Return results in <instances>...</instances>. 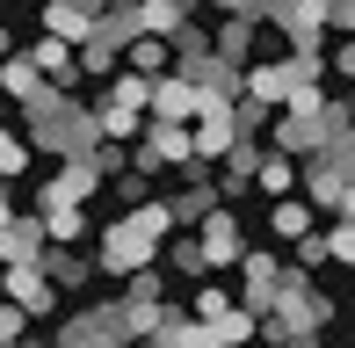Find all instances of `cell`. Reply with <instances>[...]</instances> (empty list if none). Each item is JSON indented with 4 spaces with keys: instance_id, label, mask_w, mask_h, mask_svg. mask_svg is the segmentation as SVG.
<instances>
[{
    "instance_id": "cell-11",
    "label": "cell",
    "mask_w": 355,
    "mask_h": 348,
    "mask_svg": "<svg viewBox=\"0 0 355 348\" xmlns=\"http://www.w3.org/2000/svg\"><path fill=\"white\" fill-rule=\"evenodd\" d=\"M44 87H51V80L29 66V51H0V94H8V102H37Z\"/></svg>"
},
{
    "instance_id": "cell-18",
    "label": "cell",
    "mask_w": 355,
    "mask_h": 348,
    "mask_svg": "<svg viewBox=\"0 0 355 348\" xmlns=\"http://www.w3.org/2000/svg\"><path fill=\"white\" fill-rule=\"evenodd\" d=\"M22 167H29V138H8V123H0V182H15Z\"/></svg>"
},
{
    "instance_id": "cell-16",
    "label": "cell",
    "mask_w": 355,
    "mask_h": 348,
    "mask_svg": "<svg viewBox=\"0 0 355 348\" xmlns=\"http://www.w3.org/2000/svg\"><path fill=\"white\" fill-rule=\"evenodd\" d=\"M44 29H51V37H66V44H80L94 29V15L80 8V0H44Z\"/></svg>"
},
{
    "instance_id": "cell-19",
    "label": "cell",
    "mask_w": 355,
    "mask_h": 348,
    "mask_svg": "<svg viewBox=\"0 0 355 348\" xmlns=\"http://www.w3.org/2000/svg\"><path fill=\"white\" fill-rule=\"evenodd\" d=\"M348 254H355V232H348V211H341V218H334V232H327V261L348 268Z\"/></svg>"
},
{
    "instance_id": "cell-4",
    "label": "cell",
    "mask_w": 355,
    "mask_h": 348,
    "mask_svg": "<svg viewBox=\"0 0 355 348\" xmlns=\"http://www.w3.org/2000/svg\"><path fill=\"white\" fill-rule=\"evenodd\" d=\"M196 80H189V73H153V80H145V116H159V123H189V116H196Z\"/></svg>"
},
{
    "instance_id": "cell-13",
    "label": "cell",
    "mask_w": 355,
    "mask_h": 348,
    "mask_svg": "<svg viewBox=\"0 0 355 348\" xmlns=\"http://www.w3.org/2000/svg\"><path fill=\"white\" fill-rule=\"evenodd\" d=\"M29 66H37L44 80H51V87H73V44H66V37H51V29H44V37L29 44Z\"/></svg>"
},
{
    "instance_id": "cell-12",
    "label": "cell",
    "mask_w": 355,
    "mask_h": 348,
    "mask_svg": "<svg viewBox=\"0 0 355 348\" xmlns=\"http://www.w3.org/2000/svg\"><path fill=\"white\" fill-rule=\"evenodd\" d=\"M189 15H196V0H131V22L153 29V37H174Z\"/></svg>"
},
{
    "instance_id": "cell-20",
    "label": "cell",
    "mask_w": 355,
    "mask_h": 348,
    "mask_svg": "<svg viewBox=\"0 0 355 348\" xmlns=\"http://www.w3.org/2000/svg\"><path fill=\"white\" fill-rule=\"evenodd\" d=\"M159 247H167V240H159ZM167 254H174V268H182V276H196V268H203V247H196V240H174Z\"/></svg>"
},
{
    "instance_id": "cell-25",
    "label": "cell",
    "mask_w": 355,
    "mask_h": 348,
    "mask_svg": "<svg viewBox=\"0 0 355 348\" xmlns=\"http://www.w3.org/2000/svg\"><path fill=\"white\" fill-rule=\"evenodd\" d=\"M196 8H203V0H196ZM211 8L218 15H254V0H211Z\"/></svg>"
},
{
    "instance_id": "cell-10",
    "label": "cell",
    "mask_w": 355,
    "mask_h": 348,
    "mask_svg": "<svg viewBox=\"0 0 355 348\" xmlns=\"http://www.w3.org/2000/svg\"><path fill=\"white\" fill-rule=\"evenodd\" d=\"M37 225H44L51 247H80L87 240V211H80V203H37Z\"/></svg>"
},
{
    "instance_id": "cell-21",
    "label": "cell",
    "mask_w": 355,
    "mask_h": 348,
    "mask_svg": "<svg viewBox=\"0 0 355 348\" xmlns=\"http://www.w3.org/2000/svg\"><path fill=\"white\" fill-rule=\"evenodd\" d=\"M304 8H312L327 29H348V0H304Z\"/></svg>"
},
{
    "instance_id": "cell-6",
    "label": "cell",
    "mask_w": 355,
    "mask_h": 348,
    "mask_svg": "<svg viewBox=\"0 0 355 348\" xmlns=\"http://www.w3.org/2000/svg\"><path fill=\"white\" fill-rule=\"evenodd\" d=\"M196 232H203V268H232L239 261V247H247V240H239V218L232 211H225V203H211V211H203L196 218Z\"/></svg>"
},
{
    "instance_id": "cell-1",
    "label": "cell",
    "mask_w": 355,
    "mask_h": 348,
    "mask_svg": "<svg viewBox=\"0 0 355 348\" xmlns=\"http://www.w3.org/2000/svg\"><path fill=\"white\" fill-rule=\"evenodd\" d=\"M174 232V211H167V196L159 203H131V211L109 225V240H102V254H94V276H131V268L145 261H159V240Z\"/></svg>"
},
{
    "instance_id": "cell-22",
    "label": "cell",
    "mask_w": 355,
    "mask_h": 348,
    "mask_svg": "<svg viewBox=\"0 0 355 348\" xmlns=\"http://www.w3.org/2000/svg\"><path fill=\"white\" fill-rule=\"evenodd\" d=\"M22 327H29V312H22V305H0V341H15Z\"/></svg>"
},
{
    "instance_id": "cell-8",
    "label": "cell",
    "mask_w": 355,
    "mask_h": 348,
    "mask_svg": "<svg viewBox=\"0 0 355 348\" xmlns=\"http://www.w3.org/2000/svg\"><path fill=\"white\" fill-rule=\"evenodd\" d=\"M116 58H123L131 73H145V80H153V73H167V66H174V44H167V37H153V29H131Z\"/></svg>"
},
{
    "instance_id": "cell-26",
    "label": "cell",
    "mask_w": 355,
    "mask_h": 348,
    "mask_svg": "<svg viewBox=\"0 0 355 348\" xmlns=\"http://www.w3.org/2000/svg\"><path fill=\"white\" fill-rule=\"evenodd\" d=\"M0 123H8V94H0Z\"/></svg>"
},
{
    "instance_id": "cell-17",
    "label": "cell",
    "mask_w": 355,
    "mask_h": 348,
    "mask_svg": "<svg viewBox=\"0 0 355 348\" xmlns=\"http://www.w3.org/2000/svg\"><path fill=\"white\" fill-rule=\"evenodd\" d=\"M268 203H276V240L312 232V203H297V196H268Z\"/></svg>"
},
{
    "instance_id": "cell-14",
    "label": "cell",
    "mask_w": 355,
    "mask_h": 348,
    "mask_svg": "<svg viewBox=\"0 0 355 348\" xmlns=\"http://www.w3.org/2000/svg\"><path fill=\"white\" fill-rule=\"evenodd\" d=\"M94 334H131V312L123 305H94V312H80V320L58 327V341H94Z\"/></svg>"
},
{
    "instance_id": "cell-27",
    "label": "cell",
    "mask_w": 355,
    "mask_h": 348,
    "mask_svg": "<svg viewBox=\"0 0 355 348\" xmlns=\"http://www.w3.org/2000/svg\"><path fill=\"white\" fill-rule=\"evenodd\" d=\"M0 51H15V44H8V29H0Z\"/></svg>"
},
{
    "instance_id": "cell-15",
    "label": "cell",
    "mask_w": 355,
    "mask_h": 348,
    "mask_svg": "<svg viewBox=\"0 0 355 348\" xmlns=\"http://www.w3.org/2000/svg\"><path fill=\"white\" fill-rule=\"evenodd\" d=\"M44 254V225L37 218H8L0 225V261H37Z\"/></svg>"
},
{
    "instance_id": "cell-7",
    "label": "cell",
    "mask_w": 355,
    "mask_h": 348,
    "mask_svg": "<svg viewBox=\"0 0 355 348\" xmlns=\"http://www.w3.org/2000/svg\"><path fill=\"white\" fill-rule=\"evenodd\" d=\"M239 268H247V290H239L247 312H268V305H276V276H283L276 254H268V247H239Z\"/></svg>"
},
{
    "instance_id": "cell-2",
    "label": "cell",
    "mask_w": 355,
    "mask_h": 348,
    "mask_svg": "<svg viewBox=\"0 0 355 348\" xmlns=\"http://www.w3.org/2000/svg\"><path fill=\"white\" fill-rule=\"evenodd\" d=\"M22 116H29V146L37 153H87V138H94L87 109L58 102V87H44L37 102H22Z\"/></svg>"
},
{
    "instance_id": "cell-5",
    "label": "cell",
    "mask_w": 355,
    "mask_h": 348,
    "mask_svg": "<svg viewBox=\"0 0 355 348\" xmlns=\"http://www.w3.org/2000/svg\"><path fill=\"white\" fill-rule=\"evenodd\" d=\"M94 189H102V174H94L87 153H58V174H44L37 203H87Z\"/></svg>"
},
{
    "instance_id": "cell-9",
    "label": "cell",
    "mask_w": 355,
    "mask_h": 348,
    "mask_svg": "<svg viewBox=\"0 0 355 348\" xmlns=\"http://www.w3.org/2000/svg\"><path fill=\"white\" fill-rule=\"evenodd\" d=\"M261 196H290L297 189V153H283V146H268V153H254V174H247Z\"/></svg>"
},
{
    "instance_id": "cell-24",
    "label": "cell",
    "mask_w": 355,
    "mask_h": 348,
    "mask_svg": "<svg viewBox=\"0 0 355 348\" xmlns=\"http://www.w3.org/2000/svg\"><path fill=\"white\" fill-rule=\"evenodd\" d=\"M218 305H232V290H196V320H211Z\"/></svg>"
},
{
    "instance_id": "cell-23",
    "label": "cell",
    "mask_w": 355,
    "mask_h": 348,
    "mask_svg": "<svg viewBox=\"0 0 355 348\" xmlns=\"http://www.w3.org/2000/svg\"><path fill=\"white\" fill-rule=\"evenodd\" d=\"M319 66H334V73H341V80H348V73H355V51H348V37H341V44H334V58H327V51H319Z\"/></svg>"
},
{
    "instance_id": "cell-3",
    "label": "cell",
    "mask_w": 355,
    "mask_h": 348,
    "mask_svg": "<svg viewBox=\"0 0 355 348\" xmlns=\"http://www.w3.org/2000/svg\"><path fill=\"white\" fill-rule=\"evenodd\" d=\"M0 297H8V305H22L29 320H44V312L58 305V283L44 276V261H8V276H0Z\"/></svg>"
},
{
    "instance_id": "cell-28",
    "label": "cell",
    "mask_w": 355,
    "mask_h": 348,
    "mask_svg": "<svg viewBox=\"0 0 355 348\" xmlns=\"http://www.w3.org/2000/svg\"><path fill=\"white\" fill-rule=\"evenodd\" d=\"M37 8H44V0H37Z\"/></svg>"
}]
</instances>
